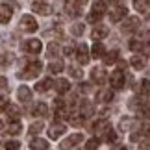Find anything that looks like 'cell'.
I'll list each match as a JSON object with an SVG mask.
<instances>
[{"mask_svg":"<svg viewBox=\"0 0 150 150\" xmlns=\"http://www.w3.org/2000/svg\"><path fill=\"white\" fill-rule=\"evenodd\" d=\"M76 59H78L80 65H87L89 63V50H87V47H85L83 43L76 48Z\"/></svg>","mask_w":150,"mask_h":150,"instance_id":"obj_8","label":"cell"},{"mask_svg":"<svg viewBox=\"0 0 150 150\" xmlns=\"http://www.w3.org/2000/svg\"><path fill=\"white\" fill-rule=\"evenodd\" d=\"M80 91H83V93H89V91H91V85H87V83H80Z\"/></svg>","mask_w":150,"mask_h":150,"instance_id":"obj_48","label":"cell"},{"mask_svg":"<svg viewBox=\"0 0 150 150\" xmlns=\"http://www.w3.org/2000/svg\"><path fill=\"white\" fill-rule=\"evenodd\" d=\"M148 0H134V8L137 11H141V13H145V11L148 9Z\"/></svg>","mask_w":150,"mask_h":150,"instance_id":"obj_34","label":"cell"},{"mask_svg":"<svg viewBox=\"0 0 150 150\" xmlns=\"http://www.w3.org/2000/svg\"><path fill=\"white\" fill-rule=\"evenodd\" d=\"M72 50H74L72 47H67V48H65V54H67V56H71V54H72Z\"/></svg>","mask_w":150,"mask_h":150,"instance_id":"obj_52","label":"cell"},{"mask_svg":"<svg viewBox=\"0 0 150 150\" xmlns=\"http://www.w3.org/2000/svg\"><path fill=\"white\" fill-rule=\"evenodd\" d=\"M119 150H128V148H126V146H120V148H119Z\"/></svg>","mask_w":150,"mask_h":150,"instance_id":"obj_53","label":"cell"},{"mask_svg":"<svg viewBox=\"0 0 150 150\" xmlns=\"http://www.w3.org/2000/svg\"><path fill=\"white\" fill-rule=\"evenodd\" d=\"M4 128V124H2V120H0V130H2Z\"/></svg>","mask_w":150,"mask_h":150,"instance_id":"obj_54","label":"cell"},{"mask_svg":"<svg viewBox=\"0 0 150 150\" xmlns=\"http://www.w3.org/2000/svg\"><path fill=\"white\" fill-rule=\"evenodd\" d=\"M137 124V120L135 119H132V117H122L120 119V124H119V128L122 130V132H128V130H132L134 126Z\"/></svg>","mask_w":150,"mask_h":150,"instance_id":"obj_17","label":"cell"},{"mask_svg":"<svg viewBox=\"0 0 150 150\" xmlns=\"http://www.w3.org/2000/svg\"><path fill=\"white\" fill-rule=\"evenodd\" d=\"M139 24H141L139 17H128V19L124 21V24H122V30L124 32H135L137 28H139Z\"/></svg>","mask_w":150,"mask_h":150,"instance_id":"obj_10","label":"cell"},{"mask_svg":"<svg viewBox=\"0 0 150 150\" xmlns=\"http://www.w3.org/2000/svg\"><path fill=\"white\" fill-rule=\"evenodd\" d=\"M32 9L35 11L37 15H50L52 13V8L47 2H33L32 4Z\"/></svg>","mask_w":150,"mask_h":150,"instance_id":"obj_11","label":"cell"},{"mask_svg":"<svg viewBox=\"0 0 150 150\" xmlns=\"http://www.w3.org/2000/svg\"><path fill=\"white\" fill-rule=\"evenodd\" d=\"M100 19H102V13H98V11H91L89 17H87V21H89V22H98Z\"/></svg>","mask_w":150,"mask_h":150,"instance_id":"obj_39","label":"cell"},{"mask_svg":"<svg viewBox=\"0 0 150 150\" xmlns=\"http://www.w3.org/2000/svg\"><path fill=\"white\" fill-rule=\"evenodd\" d=\"M106 78H108V74H106V71H104V69H93V71H91V80H93L95 83H104L106 82Z\"/></svg>","mask_w":150,"mask_h":150,"instance_id":"obj_12","label":"cell"},{"mask_svg":"<svg viewBox=\"0 0 150 150\" xmlns=\"http://www.w3.org/2000/svg\"><path fill=\"white\" fill-rule=\"evenodd\" d=\"M4 146H6V150H19L21 148V143L19 141H8Z\"/></svg>","mask_w":150,"mask_h":150,"instance_id":"obj_40","label":"cell"},{"mask_svg":"<svg viewBox=\"0 0 150 150\" xmlns=\"http://www.w3.org/2000/svg\"><path fill=\"white\" fill-rule=\"evenodd\" d=\"M100 146V139L98 137H91V139L85 143V150H96Z\"/></svg>","mask_w":150,"mask_h":150,"instance_id":"obj_36","label":"cell"},{"mask_svg":"<svg viewBox=\"0 0 150 150\" xmlns=\"http://www.w3.org/2000/svg\"><path fill=\"white\" fill-rule=\"evenodd\" d=\"M69 72H71L74 78H82L83 76V72L80 71V69H76V67H69Z\"/></svg>","mask_w":150,"mask_h":150,"instance_id":"obj_43","label":"cell"},{"mask_svg":"<svg viewBox=\"0 0 150 150\" xmlns=\"http://www.w3.org/2000/svg\"><path fill=\"white\" fill-rule=\"evenodd\" d=\"M56 89H57V93H67L69 89H71V83H69V80H65V78H61V80H57L56 82Z\"/></svg>","mask_w":150,"mask_h":150,"instance_id":"obj_27","label":"cell"},{"mask_svg":"<svg viewBox=\"0 0 150 150\" xmlns=\"http://www.w3.org/2000/svg\"><path fill=\"white\" fill-rule=\"evenodd\" d=\"M71 30H72L74 35H82V33H83V24H72Z\"/></svg>","mask_w":150,"mask_h":150,"instance_id":"obj_42","label":"cell"},{"mask_svg":"<svg viewBox=\"0 0 150 150\" xmlns=\"http://www.w3.org/2000/svg\"><path fill=\"white\" fill-rule=\"evenodd\" d=\"M117 59H119V52H117V50L106 52V56H104V63H106V65H113Z\"/></svg>","mask_w":150,"mask_h":150,"instance_id":"obj_29","label":"cell"},{"mask_svg":"<svg viewBox=\"0 0 150 150\" xmlns=\"http://www.w3.org/2000/svg\"><path fill=\"white\" fill-rule=\"evenodd\" d=\"M80 2H82V4H83V2H87V0H80Z\"/></svg>","mask_w":150,"mask_h":150,"instance_id":"obj_55","label":"cell"},{"mask_svg":"<svg viewBox=\"0 0 150 150\" xmlns=\"http://www.w3.org/2000/svg\"><path fill=\"white\" fill-rule=\"evenodd\" d=\"M17 96H19L21 102H30V98H32V91L28 89L26 85H21L19 91H17Z\"/></svg>","mask_w":150,"mask_h":150,"instance_id":"obj_19","label":"cell"},{"mask_svg":"<svg viewBox=\"0 0 150 150\" xmlns=\"http://www.w3.org/2000/svg\"><path fill=\"white\" fill-rule=\"evenodd\" d=\"M30 148L32 150H47L48 148V141H45V139H33L30 143Z\"/></svg>","mask_w":150,"mask_h":150,"instance_id":"obj_26","label":"cell"},{"mask_svg":"<svg viewBox=\"0 0 150 150\" xmlns=\"http://www.w3.org/2000/svg\"><path fill=\"white\" fill-rule=\"evenodd\" d=\"M143 47H145V45H141L139 41H130V48H132V50H135V52H137V50H141Z\"/></svg>","mask_w":150,"mask_h":150,"instance_id":"obj_44","label":"cell"},{"mask_svg":"<svg viewBox=\"0 0 150 150\" xmlns=\"http://www.w3.org/2000/svg\"><path fill=\"white\" fill-rule=\"evenodd\" d=\"M104 139H106V143H113L115 139H117V134H115L113 130H108L106 135H104Z\"/></svg>","mask_w":150,"mask_h":150,"instance_id":"obj_41","label":"cell"},{"mask_svg":"<svg viewBox=\"0 0 150 150\" xmlns=\"http://www.w3.org/2000/svg\"><path fill=\"white\" fill-rule=\"evenodd\" d=\"M80 113H82L83 117H91V115H93V106H91L89 102H82V106H80Z\"/></svg>","mask_w":150,"mask_h":150,"instance_id":"obj_33","label":"cell"},{"mask_svg":"<svg viewBox=\"0 0 150 150\" xmlns=\"http://www.w3.org/2000/svg\"><path fill=\"white\" fill-rule=\"evenodd\" d=\"M57 54H59V47H57V45L56 43H50L48 45V57H54V56H57Z\"/></svg>","mask_w":150,"mask_h":150,"instance_id":"obj_38","label":"cell"},{"mask_svg":"<svg viewBox=\"0 0 150 150\" xmlns=\"http://www.w3.org/2000/svg\"><path fill=\"white\" fill-rule=\"evenodd\" d=\"M91 56L93 57H104L106 56V48H104V45L100 41H95L93 48H91Z\"/></svg>","mask_w":150,"mask_h":150,"instance_id":"obj_20","label":"cell"},{"mask_svg":"<svg viewBox=\"0 0 150 150\" xmlns=\"http://www.w3.org/2000/svg\"><path fill=\"white\" fill-rule=\"evenodd\" d=\"M4 111H6V115H8V119H11V120H19V117H21L19 106H13V104H8V108H6Z\"/></svg>","mask_w":150,"mask_h":150,"instance_id":"obj_15","label":"cell"},{"mask_svg":"<svg viewBox=\"0 0 150 150\" xmlns=\"http://www.w3.org/2000/svg\"><path fill=\"white\" fill-rule=\"evenodd\" d=\"M93 132H96V134H106L108 130H111V124H109V120L102 119V120H96V122L93 124V128H91Z\"/></svg>","mask_w":150,"mask_h":150,"instance_id":"obj_13","label":"cell"},{"mask_svg":"<svg viewBox=\"0 0 150 150\" xmlns=\"http://www.w3.org/2000/svg\"><path fill=\"white\" fill-rule=\"evenodd\" d=\"M32 115H35V117H45V115H48V106L43 104V102H39L37 106H33Z\"/></svg>","mask_w":150,"mask_h":150,"instance_id":"obj_21","label":"cell"},{"mask_svg":"<svg viewBox=\"0 0 150 150\" xmlns=\"http://www.w3.org/2000/svg\"><path fill=\"white\" fill-rule=\"evenodd\" d=\"M43 128H45V124L41 122V120H37V122H32V124H30V134H32V135H35V134H41V132H43Z\"/></svg>","mask_w":150,"mask_h":150,"instance_id":"obj_35","label":"cell"},{"mask_svg":"<svg viewBox=\"0 0 150 150\" xmlns=\"http://www.w3.org/2000/svg\"><path fill=\"white\" fill-rule=\"evenodd\" d=\"M21 28L24 32H35L37 30V21L32 15H22L21 17Z\"/></svg>","mask_w":150,"mask_h":150,"instance_id":"obj_4","label":"cell"},{"mask_svg":"<svg viewBox=\"0 0 150 150\" xmlns=\"http://www.w3.org/2000/svg\"><path fill=\"white\" fill-rule=\"evenodd\" d=\"M65 124H61V122H54V124H52L50 126V130H48V134H50V137H52V139H57V137H59V135H63V134H65Z\"/></svg>","mask_w":150,"mask_h":150,"instance_id":"obj_14","label":"cell"},{"mask_svg":"<svg viewBox=\"0 0 150 150\" xmlns=\"http://www.w3.org/2000/svg\"><path fill=\"white\" fill-rule=\"evenodd\" d=\"M139 95L141 96H148L150 95V80H141V83H139Z\"/></svg>","mask_w":150,"mask_h":150,"instance_id":"obj_30","label":"cell"},{"mask_svg":"<svg viewBox=\"0 0 150 150\" xmlns=\"http://www.w3.org/2000/svg\"><path fill=\"white\" fill-rule=\"evenodd\" d=\"M22 132V126L19 120H11V122L8 124V134L9 135H17V134H21Z\"/></svg>","mask_w":150,"mask_h":150,"instance_id":"obj_25","label":"cell"},{"mask_svg":"<svg viewBox=\"0 0 150 150\" xmlns=\"http://www.w3.org/2000/svg\"><path fill=\"white\" fill-rule=\"evenodd\" d=\"M130 65L134 67V69H137V71H141V69H145V65H146V59L143 56H134L130 59Z\"/></svg>","mask_w":150,"mask_h":150,"instance_id":"obj_22","label":"cell"},{"mask_svg":"<svg viewBox=\"0 0 150 150\" xmlns=\"http://www.w3.org/2000/svg\"><path fill=\"white\" fill-rule=\"evenodd\" d=\"M137 111H139V117H143V119H148V117H150V102H146V104H141V106L137 108Z\"/></svg>","mask_w":150,"mask_h":150,"instance_id":"obj_32","label":"cell"},{"mask_svg":"<svg viewBox=\"0 0 150 150\" xmlns=\"http://www.w3.org/2000/svg\"><path fill=\"white\" fill-rule=\"evenodd\" d=\"M82 141H83V135H82V134H72V135H69L67 139L61 143L59 148H61V150H71V148H74L78 143H82Z\"/></svg>","mask_w":150,"mask_h":150,"instance_id":"obj_2","label":"cell"},{"mask_svg":"<svg viewBox=\"0 0 150 150\" xmlns=\"http://www.w3.org/2000/svg\"><path fill=\"white\" fill-rule=\"evenodd\" d=\"M11 17H13V9H11V6L2 4V6H0V24H8V22L11 21Z\"/></svg>","mask_w":150,"mask_h":150,"instance_id":"obj_9","label":"cell"},{"mask_svg":"<svg viewBox=\"0 0 150 150\" xmlns=\"http://www.w3.org/2000/svg\"><path fill=\"white\" fill-rule=\"evenodd\" d=\"M13 54H9V52H6V54H0V67H8L13 63Z\"/></svg>","mask_w":150,"mask_h":150,"instance_id":"obj_31","label":"cell"},{"mask_svg":"<svg viewBox=\"0 0 150 150\" xmlns=\"http://www.w3.org/2000/svg\"><path fill=\"white\" fill-rule=\"evenodd\" d=\"M109 82H111V87L113 89H122L124 87V72L117 69V71L111 72V76H109Z\"/></svg>","mask_w":150,"mask_h":150,"instance_id":"obj_3","label":"cell"},{"mask_svg":"<svg viewBox=\"0 0 150 150\" xmlns=\"http://www.w3.org/2000/svg\"><path fill=\"white\" fill-rule=\"evenodd\" d=\"M52 83H54V82H52V78H43L41 82L35 83V91H37V93H45V91H48L52 87Z\"/></svg>","mask_w":150,"mask_h":150,"instance_id":"obj_18","label":"cell"},{"mask_svg":"<svg viewBox=\"0 0 150 150\" xmlns=\"http://www.w3.org/2000/svg\"><path fill=\"white\" fill-rule=\"evenodd\" d=\"M41 69H43L41 61H32V63H28L26 69H24V71H21L17 76L22 78V80H32V78H35L37 74L41 72Z\"/></svg>","mask_w":150,"mask_h":150,"instance_id":"obj_1","label":"cell"},{"mask_svg":"<svg viewBox=\"0 0 150 150\" xmlns=\"http://www.w3.org/2000/svg\"><path fill=\"white\" fill-rule=\"evenodd\" d=\"M65 11H67V15H71V17H78L80 11H82L80 0H67L65 2Z\"/></svg>","mask_w":150,"mask_h":150,"instance_id":"obj_5","label":"cell"},{"mask_svg":"<svg viewBox=\"0 0 150 150\" xmlns=\"http://www.w3.org/2000/svg\"><path fill=\"white\" fill-rule=\"evenodd\" d=\"M143 135H146V137H150V124H145V126H143Z\"/></svg>","mask_w":150,"mask_h":150,"instance_id":"obj_47","label":"cell"},{"mask_svg":"<svg viewBox=\"0 0 150 150\" xmlns=\"http://www.w3.org/2000/svg\"><path fill=\"white\" fill-rule=\"evenodd\" d=\"M104 9H106V4H104V0H95V2H93V11L104 13Z\"/></svg>","mask_w":150,"mask_h":150,"instance_id":"obj_37","label":"cell"},{"mask_svg":"<svg viewBox=\"0 0 150 150\" xmlns=\"http://www.w3.org/2000/svg\"><path fill=\"white\" fill-rule=\"evenodd\" d=\"M9 85H8V80L6 78H0V91H8Z\"/></svg>","mask_w":150,"mask_h":150,"instance_id":"obj_45","label":"cell"},{"mask_svg":"<svg viewBox=\"0 0 150 150\" xmlns=\"http://www.w3.org/2000/svg\"><path fill=\"white\" fill-rule=\"evenodd\" d=\"M96 98H98L100 102H111L113 100V91L111 89H102V91H98Z\"/></svg>","mask_w":150,"mask_h":150,"instance_id":"obj_24","label":"cell"},{"mask_svg":"<svg viewBox=\"0 0 150 150\" xmlns=\"http://www.w3.org/2000/svg\"><path fill=\"white\" fill-rule=\"evenodd\" d=\"M43 48V43L39 41V39H28V41L24 43V50L28 52V54H39Z\"/></svg>","mask_w":150,"mask_h":150,"instance_id":"obj_7","label":"cell"},{"mask_svg":"<svg viewBox=\"0 0 150 150\" xmlns=\"http://www.w3.org/2000/svg\"><path fill=\"white\" fill-rule=\"evenodd\" d=\"M106 35H108V28L106 26H96L93 30V33H91V37H93L95 41H100V39H104Z\"/></svg>","mask_w":150,"mask_h":150,"instance_id":"obj_23","label":"cell"},{"mask_svg":"<svg viewBox=\"0 0 150 150\" xmlns=\"http://www.w3.org/2000/svg\"><path fill=\"white\" fill-rule=\"evenodd\" d=\"M143 50H145V52H146V54H150V41H148V43L145 45V47H143Z\"/></svg>","mask_w":150,"mask_h":150,"instance_id":"obj_51","label":"cell"},{"mask_svg":"<svg viewBox=\"0 0 150 150\" xmlns=\"http://www.w3.org/2000/svg\"><path fill=\"white\" fill-rule=\"evenodd\" d=\"M126 13H128V11H126L124 6H115V8L109 11V21H111V22H119V21H122L126 17Z\"/></svg>","mask_w":150,"mask_h":150,"instance_id":"obj_6","label":"cell"},{"mask_svg":"<svg viewBox=\"0 0 150 150\" xmlns=\"http://www.w3.org/2000/svg\"><path fill=\"white\" fill-rule=\"evenodd\" d=\"M108 2H109V4H111L113 8H115V6H124L126 0H108Z\"/></svg>","mask_w":150,"mask_h":150,"instance_id":"obj_46","label":"cell"},{"mask_svg":"<svg viewBox=\"0 0 150 150\" xmlns=\"http://www.w3.org/2000/svg\"><path fill=\"white\" fill-rule=\"evenodd\" d=\"M63 69H65V65H63V61H59V59L50 61V65H48V71H50V72H54V74H59Z\"/></svg>","mask_w":150,"mask_h":150,"instance_id":"obj_28","label":"cell"},{"mask_svg":"<svg viewBox=\"0 0 150 150\" xmlns=\"http://www.w3.org/2000/svg\"><path fill=\"white\" fill-rule=\"evenodd\" d=\"M6 108H8V100L4 96H0V109H6Z\"/></svg>","mask_w":150,"mask_h":150,"instance_id":"obj_49","label":"cell"},{"mask_svg":"<svg viewBox=\"0 0 150 150\" xmlns=\"http://www.w3.org/2000/svg\"><path fill=\"white\" fill-rule=\"evenodd\" d=\"M67 120H69V124H72V126H82L83 115L80 113V111H72V113L67 115Z\"/></svg>","mask_w":150,"mask_h":150,"instance_id":"obj_16","label":"cell"},{"mask_svg":"<svg viewBox=\"0 0 150 150\" xmlns=\"http://www.w3.org/2000/svg\"><path fill=\"white\" fill-rule=\"evenodd\" d=\"M139 150H150V143H141V145H139Z\"/></svg>","mask_w":150,"mask_h":150,"instance_id":"obj_50","label":"cell"}]
</instances>
